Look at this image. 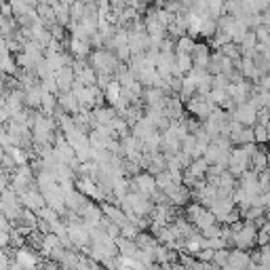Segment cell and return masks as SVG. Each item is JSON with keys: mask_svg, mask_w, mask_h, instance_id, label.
Here are the masks:
<instances>
[{"mask_svg": "<svg viewBox=\"0 0 270 270\" xmlns=\"http://www.w3.org/2000/svg\"><path fill=\"white\" fill-rule=\"evenodd\" d=\"M253 116H255V110H253V104H243L239 110H236V118L241 123H253Z\"/></svg>", "mask_w": 270, "mask_h": 270, "instance_id": "4", "label": "cell"}, {"mask_svg": "<svg viewBox=\"0 0 270 270\" xmlns=\"http://www.w3.org/2000/svg\"><path fill=\"white\" fill-rule=\"evenodd\" d=\"M21 203L28 207L30 211H42L44 209V196L40 194V192H34V190H25L21 194Z\"/></svg>", "mask_w": 270, "mask_h": 270, "instance_id": "2", "label": "cell"}, {"mask_svg": "<svg viewBox=\"0 0 270 270\" xmlns=\"http://www.w3.org/2000/svg\"><path fill=\"white\" fill-rule=\"evenodd\" d=\"M0 211L6 215V220H15L21 215V207H19L17 194L13 190H4L0 194Z\"/></svg>", "mask_w": 270, "mask_h": 270, "instance_id": "1", "label": "cell"}, {"mask_svg": "<svg viewBox=\"0 0 270 270\" xmlns=\"http://www.w3.org/2000/svg\"><path fill=\"white\" fill-rule=\"evenodd\" d=\"M4 177H2V173H0V192H4Z\"/></svg>", "mask_w": 270, "mask_h": 270, "instance_id": "6", "label": "cell"}, {"mask_svg": "<svg viewBox=\"0 0 270 270\" xmlns=\"http://www.w3.org/2000/svg\"><path fill=\"white\" fill-rule=\"evenodd\" d=\"M205 171H207V160H203V158H198L190 165V177H201Z\"/></svg>", "mask_w": 270, "mask_h": 270, "instance_id": "5", "label": "cell"}, {"mask_svg": "<svg viewBox=\"0 0 270 270\" xmlns=\"http://www.w3.org/2000/svg\"><path fill=\"white\" fill-rule=\"evenodd\" d=\"M15 260H17V264L21 266L23 270H34L36 268V255L28 251V249H19L17 255H15Z\"/></svg>", "mask_w": 270, "mask_h": 270, "instance_id": "3", "label": "cell"}]
</instances>
